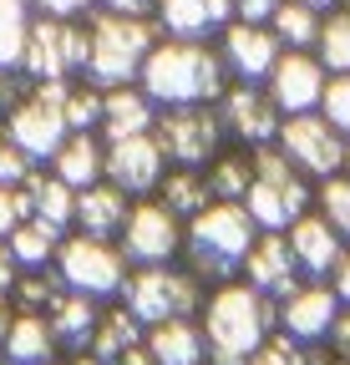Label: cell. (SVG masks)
Wrapping results in <instances>:
<instances>
[{
  "label": "cell",
  "instance_id": "obj_37",
  "mask_svg": "<svg viewBox=\"0 0 350 365\" xmlns=\"http://www.w3.org/2000/svg\"><path fill=\"white\" fill-rule=\"evenodd\" d=\"M249 365H310V355H304V345L289 340V335H269L264 345L249 355Z\"/></svg>",
  "mask_w": 350,
  "mask_h": 365
},
{
  "label": "cell",
  "instance_id": "obj_3",
  "mask_svg": "<svg viewBox=\"0 0 350 365\" xmlns=\"http://www.w3.org/2000/svg\"><path fill=\"white\" fill-rule=\"evenodd\" d=\"M254 239H259V223L249 218V208L229 203V198H213L203 213H193L183 223L188 274H193V279H213V284L234 279L244 254L254 249Z\"/></svg>",
  "mask_w": 350,
  "mask_h": 365
},
{
  "label": "cell",
  "instance_id": "obj_32",
  "mask_svg": "<svg viewBox=\"0 0 350 365\" xmlns=\"http://www.w3.org/2000/svg\"><path fill=\"white\" fill-rule=\"evenodd\" d=\"M138 340H143V325H138V319L127 314V304H122V309H112V314H97V330H92V340H86V350L102 355V360L112 365L127 345H138Z\"/></svg>",
  "mask_w": 350,
  "mask_h": 365
},
{
  "label": "cell",
  "instance_id": "obj_45",
  "mask_svg": "<svg viewBox=\"0 0 350 365\" xmlns=\"http://www.w3.org/2000/svg\"><path fill=\"white\" fill-rule=\"evenodd\" d=\"M158 0H97V11H117V16H153Z\"/></svg>",
  "mask_w": 350,
  "mask_h": 365
},
{
  "label": "cell",
  "instance_id": "obj_38",
  "mask_svg": "<svg viewBox=\"0 0 350 365\" xmlns=\"http://www.w3.org/2000/svg\"><path fill=\"white\" fill-rule=\"evenodd\" d=\"M31 173H36V163H31V158L11 143L6 132H0V182H6V188H21V182H26Z\"/></svg>",
  "mask_w": 350,
  "mask_h": 365
},
{
  "label": "cell",
  "instance_id": "obj_42",
  "mask_svg": "<svg viewBox=\"0 0 350 365\" xmlns=\"http://www.w3.org/2000/svg\"><path fill=\"white\" fill-rule=\"evenodd\" d=\"M284 6V0H234V21H254V26H269V16Z\"/></svg>",
  "mask_w": 350,
  "mask_h": 365
},
{
  "label": "cell",
  "instance_id": "obj_1",
  "mask_svg": "<svg viewBox=\"0 0 350 365\" xmlns=\"http://www.w3.org/2000/svg\"><path fill=\"white\" fill-rule=\"evenodd\" d=\"M138 86L163 107H218V97L229 91V71L213 41H183V36H158L148 51Z\"/></svg>",
  "mask_w": 350,
  "mask_h": 365
},
{
  "label": "cell",
  "instance_id": "obj_31",
  "mask_svg": "<svg viewBox=\"0 0 350 365\" xmlns=\"http://www.w3.org/2000/svg\"><path fill=\"white\" fill-rule=\"evenodd\" d=\"M320 11L310 6H299V0H284V6L269 16V31L279 36L284 51H315V41H320Z\"/></svg>",
  "mask_w": 350,
  "mask_h": 365
},
{
  "label": "cell",
  "instance_id": "obj_46",
  "mask_svg": "<svg viewBox=\"0 0 350 365\" xmlns=\"http://www.w3.org/2000/svg\"><path fill=\"white\" fill-rule=\"evenodd\" d=\"M330 284H335L340 304H350V244H345V259H340V264H335V274H330Z\"/></svg>",
  "mask_w": 350,
  "mask_h": 365
},
{
  "label": "cell",
  "instance_id": "obj_53",
  "mask_svg": "<svg viewBox=\"0 0 350 365\" xmlns=\"http://www.w3.org/2000/svg\"><path fill=\"white\" fill-rule=\"evenodd\" d=\"M46 365H51V360H46Z\"/></svg>",
  "mask_w": 350,
  "mask_h": 365
},
{
  "label": "cell",
  "instance_id": "obj_17",
  "mask_svg": "<svg viewBox=\"0 0 350 365\" xmlns=\"http://www.w3.org/2000/svg\"><path fill=\"white\" fill-rule=\"evenodd\" d=\"M340 314V294L330 279H304L289 299H279V330L299 345H320Z\"/></svg>",
  "mask_w": 350,
  "mask_h": 365
},
{
  "label": "cell",
  "instance_id": "obj_49",
  "mask_svg": "<svg viewBox=\"0 0 350 365\" xmlns=\"http://www.w3.org/2000/svg\"><path fill=\"white\" fill-rule=\"evenodd\" d=\"M299 6H310V11H320V16H325V11H340L345 0H299Z\"/></svg>",
  "mask_w": 350,
  "mask_h": 365
},
{
  "label": "cell",
  "instance_id": "obj_23",
  "mask_svg": "<svg viewBox=\"0 0 350 365\" xmlns=\"http://www.w3.org/2000/svg\"><path fill=\"white\" fill-rule=\"evenodd\" d=\"M143 345L153 350L158 365H208V340H203V325L193 314H178V319H163V325H148Z\"/></svg>",
  "mask_w": 350,
  "mask_h": 365
},
{
  "label": "cell",
  "instance_id": "obj_12",
  "mask_svg": "<svg viewBox=\"0 0 350 365\" xmlns=\"http://www.w3.org/2000/svg\"><path fill=\"white\" fill-rule=\"evenodd\" d=\"M218 117H224V132L234 148H269L284 122V112L269 102V91L254 81H229V91L218 97Z\"/></svg>",
  "mask_w": 350,
  "mask_h": 365
},
{
  "label": "cell",
  "instance_id": "obj_25",
  "mask_svg": "<svg viewBox=\"0 0 350 365\" xmlns=\"http://www.w3.org/2000/svg\"><path fill=\"white\" fill-rule=\"evenodd\" d=\"M21 188L31 193V218L51 223L56 234H71V218H76V188H66L56 173H31Z\"/></svg>",
  "mask_w": 350,
  "mask_h": 365
},
{
  "label": "cell",
  "instance_id": "obj_7",
  "mask_svg": "<svg viewBox=\"0 0 350 365\" xmlns=\"http://www.w3.org/2000/svg\"><path fill=\"white\" fill-rule=\"evenodd\" d=\"M122 304L138 325H163V319L193 314L203 304V279H193L178 264H158V269H133L122 284Z\"/></svg>",
  "mask_w": 350,
  "mask_h": 365
},
{
  "label": "cell",
  "instance_id": "obj_4",
  "mask_svg": "<svg viewBox=\"0 0 350 365\" xmlns=\"http://www.w3.org/2000/svg\"><path fill=\"white\" fill-rule=\"evenodd\" d=\"M158 21L153 16H117V11H92L86 16V81L92 86H127L138 81L148 51L158 46Z\"/></svg>",
  "mask_w": 350,
  "mask_h": 365
},
{
  "label": "cell",
  "instance_id": "obj_11",
  "mask_svg": "<svg viewBox=\"0 0 350 365\" xmlns=\"http://www.w3.org/2000/svg\"><path fill=\"white\" fill-rule=\"evenodd\" d=\"M274 148H279L304 178H310V182H320V178L345 173L350 137H345L335 122H325L320 112H299V117H284V122H279Z\"/></svg>",
  "mask_w": 350,
  "mask_h": 365
},
{
  "label": "cell",
  "instance_id": "obj_19",
  "mask_svg": "<svg viewBox=\"0 0 350 365\" xmlns=\"http://www.w3.org/2000/svg\"><path fill=\"white\" fill-rule=\"evenodd\" d=\"M153 21L163 36H183V41H218L234 21V0H158Z\"/></svg>",
  "mask_w": 350,
  "mask_h": 365
},
{
  "label": "cell",
  "instance_id": "obj_27",
  "mask_svg": "<svg viewBox=\"0 0 350 365\" xmlns=\"http://www.w3.org/2000/svg\"><path fill=\"white\" fill-rule=\"evenodd\" d=\"M153 198L188 223L193 213H203V208L213 203V188H208V173H203V168H168Z\"/></svg>",
  "mask_w": 350,
  "mask_h": 365
},
{
  "label": "cell",
  "instance_id": "obj_30",
  "mask_svg": "<svg viewBox=\"0 0 350 365\" xmlns=\"http://www.w3.org/2000/svg\"><path fill=\"white\" fill-rule=\"evenodd\" d=\"M31 26H36L31 0H0V71H21Z\"/></svg>",
  "mask_w": 350,
  "mask_h": 365
},
{
  "label": "cell",
  "instance_id": "obj_28",
  "mask_svg": "<svg viewBox=\"0 0 350 365\" xmlns=\"http://www.w3.org/2000/svg\"><path fill=\"white\" fill-rule=\"evenodd\" d=\"M61 239L66 234H56L51 223H41V218H21L16 228H11V254H16V264L21 269H51L56 264V249H61Z\"/></svg>",
  "mask_w": 350,
  "mask_h": 365
},
{
  "label": "cell",
  "instance_id": "obj_44",
  "mask_svg": "<svg viewBox=\"0 0 350 365\" xmlns=\"http://www.w3.org/2000/svg\"><path fill=\"white\" fill-rule=\"evenodd\" d=\"M325 345H335L340 355H350V304H340V314H335V325H330Z\"/></svg>",
  "mask_w": 350,
  "mask_h": 365
},
{
  "label": "cell",
  "instance_id": "obj_15",
  "mask_svg": "<svg viewBox=\"0 0 350 365\" xmlns=\"http://www.w3.org/2000/svg\"><path fill=\"white\" fill-rule=\"evenodd\" d=\"M325 81H330V71L320 66L315 51H279V61H274L264 91H269V102H274L284 117H299V112H320Z\"/></svg>",
  "mask_w": 350,
  "mask_h": 365
},
{
  "label": "cell",
  "instance_id": "obj_29",
  "mask_svg": "<svg viewBox=\"0 0 350 365\" xmlns=\"http://www.w3.org/2000/svg\"><path fill=\"white\" fill-rule=\"evenodd\" d=\"M208 188H213V198H229V203H244V193H249V182H254V153L249 148H224L208 168Z\"/></svg>",
  "mask_w": 350,
  "mask_h": 365
},
{
  "label": "cell",
  "instance_id": "obj_39",
  "mask_svg": "<svg viewBox=\"0 0 350 365\" xmlns=\"http://www.w3.org/2000/svg\"><path fill=\"white\" fill-rule=\"evenodd\" d=\"M21 218H31V193H26V188H6V182H0V239H11V228H16Z\"/></svg>",
  "mask_w": 350,
  "mask_h": 365
},
{
  "label": "cell",
  "instance_id": "obj_10",
  "mask_svg": "<svg viewBox=\"0 0 350 365\" xmlns=\"http://www.w3.org/2000/svg\"><path fill=\"white\" fill-rule=\"evenodd\" d=\"M117 249L133 269H158V264H178L183 259V218L163 208L158 198H133Z\"/></svg>",
  "mask_w": 350,
  "mask_h": 365
},
{
  "label": "cell",
  "instance_id": "obj_8",
  "mask_svg": "<svg viewBox=\"0 0 350 365\" xmlns=\"http://www.w3.org/2000/svg\"><path fill=\"white\" fill-rule=\"evenodd\" d=\"M153 137H158L168 168H208L229 148L218 107H163L153 122Z\"/></svg>",
  "mask_w": 350,
  "mask_h": 365
},
{
  "label": "cell",
  "instance_id": "obj_9",
  "mask_svg": "<svg viewBox=\"0 0 350 365\" xmlns=\"http://www.w3.org/2000/svg\"><path fill=\"white\" fill-rule=\"evenodd\" d=\"M81 71H86V16L81 21L36 16L26 56H21V76L26 81H76Z\"/></svg>",
  "mask_w": 350,
  "mask_h": 365
},
{
  "label": "cell",
  "instance_id": "obj_52",
  "mask_svg": "<svg viewBox=\"0 0 350 365\" xmlns=\"http://www.w3.org/2000/svg\"><path fill=\"white\" fill-rule=\"evenodd\" d=\"M345 6H350V0H345Z\"/></svg>",
  "mask_w": 350,
  "mask_h": 365
},
{
  "label": "cell",
  "instance_id": "obj_40",
  "mask_svg": "<svg viewBox=\"0 0 350 365\" xmlns=\"http://www.w3.org/2000/svg\"><path fill=\"white\" fill-rule=\"evenodd\" d=\"M36 16H51V21H81L97 11V0H31Z\"/></svg>",
  "mask_w": 350,
  "mask_h": 365
},
{
  "label": "cell",
  "instance_id": "obj_2",
  "mask_svg": "<svg viewBox=\"0 0 350 365\" xmlns=\"http://www.w3.org/2000/svg\"><path fill=\"white\" fill-rule=\"evenodd\" d=\"M279 319V304L269 294H259L244 279H224L213 284L203 299V340H208V360L213 365H249V355L269 340Z\"/></svg>",
  "mask_w": 350,
  "mask_h": 365
},
{
  "label": "cell",
  "instance_id": "obj_48",
  "mask_svg": "<svg viewBox=\"0 0 350 365\" xmlns=\"http://www.w3.org/2000/svg\"><path fill=\"white\" fill-rule=\"evenodd\" d=\"M11 319H16V314H11V299L0 294V340H6V330H11Z\"/></svg>",
  "mask_w": 350,
  "mask_h": 365
},
{
  "label": "cell",
  "instance_id": "obj_18",
  "mask_svg": "<svg viewBox=\"0 0 350 365\" xmlns=\"http://www.w3.org/2000/svg\"><path fill=\"white\" fill-rule=\"evenodd\" d=\"M284 239H289V249H294V259H299V269H304V279H330L335 264L345 259V239L335 234V228H330L315 208L299 213V218L284 228Z\"/></svg>",
  "mask_w": 350,
  "mask_h": 365
},
{
  "label": "cell",
  "instance_id": "obj_13",
  "mask_svg": "<svg viewBox=\"0 0 350 365\" xmlns=\"http://www.w3.org/2000/svg\"><path fill=\"white\" fill-rule=\"evenodd\" d=\"M218 56H224V71L229 81H254V86H264L274 61H279V36L269 26H254V21H229L224 31H218Z\"/></svg>",
  "mask_w": 350,
  "mask_h": 365
},
{
  "label": "cell",
  "instance_id": "obj_50",
  "mask_svg": "<svg viewBox=\"0 0 350 365\" xmlns=\"http://www.w3.org/2000/svg\"><path fill=\"white\" fill-rule=\"evenodd\" d=\"M345 173H350V153H345Z\"/></svg>",
  "mask_w": 350,
  "mask_h": 365
},
{
  "label": "cell",
  "instance_id": "obj_24",
  "mask_svg": "<svg viewBox=\"0 0 350 365\" xmlns=\"http://www.w3.org/2000/svg\"><path fill=\"white\" fill-rule=\"evenodd\" d=\"M0 350H6V365H46L56 355V330L46 314H16L6 340H0Z\"/></svg>",
  "mask_w": 350,
  "mask_h": 365
},
{
  "label": "cell",
  "instance_id": "obj_51",
  "mask_svg": "<svg viewBox=\"0 0 350 365\" xmlns=\"http://www.w3.org/2000/svg\"><path fill=\"white\" fill-rule=\"evenodd\" d=\"M345 365H350V355H345Z\"/></svg>",
  "mask_w": 350,
  "mask_h": 365
},
{
  "label": "cell",
  "instance_id": "obj_5",
  "mask_svg": "<svg viewBox=\"0 0 350 365\" xmlns=\"http://www.w3.org/2000/svg\"><path fill=\"white\" fill-rule=\"evenodd\" d=\"M254 153V182L244 193L249 218L259 223V234H284V228L315 208V182L304 178L274 143L269 148H249Z\"/></svg>",
  "mask_w": 350,
  "mask_h": 365
},
{
  "label": "cell",
  "instance_id": "obj_26",
  "mask_svg": "<svg viewBox=\"0 0 350 365\" xmlns=\"http://www.w3.org/2000/svg\"><path fill=\"white\" fill-rule=\"evenodd\" d=\"M97 299H86V294H76V289H61L56 299H51V309H46V319H51V330H56V345H71V350H86V340H92V330H97Z\"/></svg>",
  "mask_w": 350,
  "mask_h": 365
},
{
  "label": "cell",
  "instance_id": "obj_33",
  "mask_svg": "<svg viewBox=\"0 0 350 365\" xmlns=\"http://www.w3.org/2000/svg\"><path fill=\"white\" fill-rule=\"evenodd\" d=\"M315 56L320 66L335 76V71H350V6L345 11H330L320 21V41H315Z\"/></svg>",
  "mask_w": 350,
  "mask_h": 365
},
{
  "label": "cell",
  "instance_id": "obj_20",
  "mask_svg": "<svg viewBox=\"0 0 350 365\" xmlns=\"http://www.w3.org/2000/svg\"><path fill=\"white\" fill-rule=\"evenodd\" d=\"M153 122H158V102L138 81L102 91V143H117V137H133V132H153Z\"/></svg>",
  "mask_w": 350,
  "mask_h": 365
},
{
  "label": "cell",
  "instance_id": "obj_21",
  "mask_svg": "<svg viewBox=\"0 0 350 365\" xmlns=\"http://www.w3.org/2000/svg\"><path fill=\"white\" fill-rule=\"evenodd\" d=\"M127 213H133V198L102 178V182H92V188L76 193V218H71V228H76V234H97V239H117L122 223H127Z\"/></svg>",
  "mask_w": 350,
  "mask_h": 365
},
{
  "label": "cell",
  "instance_id": "obj_47",
  "mask_svg": "<svg viewBox=\"0 0 350 365\" xmlns=\"http://www.w3.org/2000/svg\"><path fill=\"white\" fill-rule=\"evenodd\" d=\"M112 365H158V360H153V350H148V345L138 340V345H127V350H122V355H117Z\"/></svg>",
  "mask_w": 350,
  "mask_h": 365
},
{
  "label": "cell",
  "instance_id": "obj_43",
  "mask_svg": "<svg viewBox=\"0 0 350 365\" xmlns=\"http://www.w3.org/2000/svg\"><path fill=\"white\" fill-rule=\"evenodd\" d=\"M16 279H21V264H16L11 244L0 239V294H6V299H11V289H16Z\"/></svg>",
  "mask_w": 350,
  "mask_h": 365
},
{
  "label": "cell",
  "instance_id": "obj_16",
  "mask_svg": "<svg viewBox=\"0 0 350 365\" xmlns=\"http://www.w3.org/2000/svg\"><path fill=\"white\" fill-rule=\"evenodd\" d=\"M239 274H244V284H254L259 294H269L274 304L289 299L304 284V269H299V259H294V249H289L284 234H259L254 249L244 254Z\"/></svg>",
  "mask_w": 350,
  "mask_h": 365
},
{
  "label": "cell",
  "instance_id": "obj_14",
  "mask_svg": "<svg viewBox=\"0 0 350 365\" xmlns=\"http://www.w3.org/2000/svg\"><path fill=\"white\" fill-rule=\"evenodd\" d=\"M163 173H168V158L153 132H133V137L107 143V182L122 188L127 198H153Z\"/></svg>",
  "mask_w": 350,
  "mask_h": 365
},
{
  "label": "cell",
  "instance_id": "obj_6",
  "mask_svg": "<svg viewBox=\"0 0 350 365\" xmlns=\"http://www.w3.org/2000/svg\"><path fill=\"white\" fill-rule=\"evenodd\" d=\"M56 279L66 284V289H76V294H86V299H112V294H122V284H127V274H133V264L122 259V249H117V239H97V234H71L61 239V249H56Z\"/></svg>",
  "mask_w": 350,
  "mask_h": 365
},
{
  "label": "cell",
  "instance_id": "obj_35",
  "mask_svg": "<svg viewBox=\"0 0 350 365\" xmlns=\"http://www.w3.org/2000/svg\"><path fill=\"white\" fill-rule=\"evenodd\" d=\"M315 213L350 244V173H335V178L315 182Z\"/></svg>",
  "mask_w": 350,
  "mask_h": 365
},
{
  "label": "cell",
  "instance_id": "obj_34",
  "mask_svg": "<svg viewBox=\"0 0 350 365\" xmlns=\"http://www.w3.org/2000/svg\"><path fill=\"white\" fill-rule=\"evenodd\" d=\"M61 117L71 132H102V86H92L86 76L71 81L61 97Z\"/></svg>",
  "mask_w": 350,
  "mask_h": 365
},
{
  "label": "cell",
  "instance_id": "obj_41",
  "mask_svg": "<svg viewBox=\"0 0 350 365\" xmlns=\"http://www.w3.org/2000/svg\"><path fill=\"white\" fill-rule=\"evenodd\" d=\"M26 91H31V81H26L21 71H0V122H6V117L26 102Z\"/></svg>",
  "mask_w": 350,
  "mask_h": 365
},
{
  "label": "cell",
  "instance_id": "obj_22",
  "mask_svg": "<svg viewBox=\"0 0 350 365\" xmlns=\"http://www.w3.org/2000/svg\"><path fill=\"white\" fill-rule=\"evenodd\" d=\"M51 173L66 182V188H92V182L107 178V143L102 132H66V143L51 158Z\"/></svg>",
  "mask_w": 350,
  "mask_h": 365
},
{
  "label": "cell",
  "instance_id": "obj_36",
  "mask_svg": "<svg viewBox=\"0 0 350 365\" xmlns=\"http://www.w3.org/2000/svg\"><path fill=\"white\" fill-rule=\"evenodd\" d=\"M320 117L335 122L345 137H350V71H335L325 81V97H320Z\"/></svg>",
  "mask_w": 350,
  "mask_h": 365
}]
</instances>
